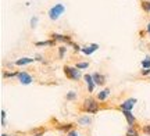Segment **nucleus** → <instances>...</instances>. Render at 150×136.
I'll list each match as a JSON object with an SVG mask.
<instances>
[{"instance_id":"28","label":"nucleus","mask_w":150,"mask_h":136,"mask_svg":"<svg viewBox=\"0 0 150 136\" xmlns=\"http://www.w3.org/2000/svg\"><path fill=\"white\" fill-rule=\"evenodd\" d=\"M147 32L150 33V22H149V24H147Z\"/></svg>"},{"instance_id":"5","label":"nucleus","mask_w":150,"mask_h":136,"mask_svg":"<svg viewBox=\"0 0 150 136\" xmlns=\"http://www.w3.org/2000/svg\"><path fill=\"white\" fill-rule=\"evenodd\" d=\"M135 103H136V99H128L122 104H120V110H122V111H131Z\"/></svg>"},{"instance_id":"20","label":"nucleus","mask_w":150,"mask_h":136,"mask_svg":"<svg viewBox=\"0 0 150 136\" xmlns=\"http://www.w3.org/2000/svg\"><path fill=\"white\" fill-rule=\"evenodd\" d=\"M142 8H143L145 11H150V1L145 0V1L142 3Z\"/></svg>"},{"instance_id":"3","label":"nucleus","mask_w":150,"mask_h":136,"mask_svg":"<svg viewBox=\"0 0 150 136\" xmlns=\"http://www.w3.org/2000/svg\"><path fill=\"white\" fill-rule=\"evenodd\" d=\"M65 11V7L63 4H56V6H53L50 10H49V17H50V20H57L60 16H63V13Z\"/></svg>"},{"instance_id":"21","label":"nucleus","mask_w":150,"mask_h":136,"mask_svg":"<svg viewBox=\"0 0 150 136\" xmlns=\"http://www.w3.org/2000/svg\"><path fill=\"white\" fill-rule=\"evenodd\" d=\"M76 99V93L75 92H68L67 94V100H75Z\"/></svg>"},{"instance_id":"14","label":"nucleus","mask_w":150,"mask_h":136,"mask_svg":"<svg viewBox=\"0 0 150 136\" xmlns=\"http://www.w3.org/2000/svg\"><path fill=\"white\" fill-rule=\"evenodd\" d=\"M127 136H139V133L135 129V126H129L128 131H127Z\"/></svg>"},{"instance_id":"1","label":"nucleus","mask_w":150,"mask_h":136,"mask_svg":"<svg viewBox=\"0 0 150 136\" xmlns=\"http://www.w3.org/2000/svg\"><path fill=\"white\" fill-rule=\"evenodd\" d=\"M81 109L83 110L85 113L96 114L97 111H99V104H97V101L93 97H88V99L83 100V103H82V107H81Z\"/></svg>"},{"instance_id":"9","label":"nucleus","mask_w":150,"mask_h":136,"mask_svg":"<svg viewBox=\"0 0 150 136\" xmlns=\"http://www.w3.org/2000/svg\"><path fill=\"white\" fill-rule=\"evenodd\" d=\"M97 49H99V44L93 43V44H91V46H86V47H83V49H82V51H83L86 56H89V54H92V53H95Z\"/></svg>"},{"instance_id":"15","label":"nucleus","mask_w":150,"mask_h":136,"mask_svg":"<svg viewBox=\"0 0 150 136\" xmlns=\"http://www.w3.org/2000/svg\"><path fill=\"white\" fill-rule=\"evenodd\" d=\"M72 124H64V125H57V129L60 131H71L72 129Z\"/></svg>"},{"instance_id":"6","label":"nucleus","mask_w":150,"mask_h":136,"mask_svg":"<svg viewBox=\"0 0 150 136\" xmlns=\"http://www.w3.org/2000/svg\"><path fill=\"white\" fill-rule=\"evenodd\" d=\"M92 78H93V81H95V85H99V86L104 85V82H106V76L102 75V74H99V72H95V74L92 75Z\"/></svg>"},{"instance_id":"25","label":"nucleus","mask_w":150,"mask_h":136,"mask_svg":"<svg viewBox=\"0 0 150 136\" xmlns=\"http://www.w3.org/2000/svg\"><path fill=\"white\" fill-rule=\"evenodd\" d=\"M36 24H38V17H33L32 20H31V27L35 28L36 27Z\"/></svg>"},{"instance_id":"4","label":"nucleus","mask_w":150,"mask_h":136,"mask_svg":"<svg viewBox=\"0 0 150 136\" xmlns=\"http://www.w3.org/2000/svg\"><path fill=\"white\" fill-rule=\"evenodd\" d=\"M17 78H18V81L21 82L22 85H29V83H32V76L29 75L28 72H25V71H21V72H18Z\"/></svg>"},{"instance_id":"24","label":"nucleus","mask_w":150,"mask_h":136,"mask_svg":"<svg viewBox=\"0 0 150 136\" xmlns=\"http://www.w3.org/2000/svg\"><path fill=\"white\" fill-rule=\"evenodd\" d=\"M65 50H67V49H65V46H63V47H60V49H59V56H60V57H63V56L65 54Z\"/></svg>"},{"instance_id":"16","label":"nucleus","mask_w":150,"mask_h":136,"mask_svg":"<svg viewBox=\"0 0 150 136\" xmlns=\"http://www.w3.org/2000/svg\"><path fill=\"white\" fill-rule=\"evenodd\" d=\"M54 42L56 40H53V39H50V40H46V42H36V46H53Z\"/></svg>"},{"instance_id":"26","label":"nucleus","mask_w":150,"mask_h":136,"mask_svg":"<svg viewBox=\"0 0 150 136\" xmlns=\"http://www.w3.org/2000/svg\"><path fill=\"white\" fill-rule=\"evenodd\" d=\"M150 74V68H146V70L142 71V75H149Z\"/></svg>"},{"instance_id":"11","label":"nucleus","mask_w":150,"mask_h":136,"mask_svg":"<svg viewBox=\"0 0 150 136\" xmlns=\"http://www.w3.org/2000/svg\"><path fill=\"white\" fill-rule=\"evenodd\" d=\"M35 60H32V58H29V57H22V58H20V60L16 61V66H27V64H31V63H33Z\"/></svg>"},{"instance_id":"7","label":"nucleus","mask_w":150,"mask_h":136,"mask_svg":"<svg viewBox=\"0 0 150 136\" xmlns=\"http://www.w3.org/2000/svg\"><path fill=\"white\" fill-rule=\"evenodd\" d=\"M52 38H53V40H60V42H65V43H70V44L72 43L71 38L67 36V35H57V33H53Z\"/></svg>"},{"instance_id":"18","label":"nucleus","mask_w":150,"mask_h":136,"mask_svg":"<svg viewBox=\"0 0 150 136\" xmlns=\"http://www.w3.org/2000/svg\"><path fill=\"white\" fill-rule=\"evenodd\" d=\"M75 67H76L78 70H85V68H88V67H89V63H78Z\"/></svg>"},{"instance_id":"17","label":"nucleus","mask_w":150,"mask_h":136,"mask_svg":"<svg viewBox=\"0 0 150 136\" xmlns=\"http://www.w3.org/2000/svg\"><path fill=\"white\" fill-rule=\"evenodd\" d=\"M142 132H143L145 135L150 136V124H147V125H143V126H142Z\"/></svg>"},{"instance_id":"2","label":"nucleus","mask_w":150,"mask_h":136,"mask_svg":"<svg viewBox=\"0 0 150 136\" xmlns=\"http://www.w3.org/2000/svg\"><path fill=\"white\" fill-rule=\"evenodd\" d=\"M64 74L68 79H74L78 81L81 79V71L76 67H70V66H64Z\"/></svg>"},{"instance_id":"8","label":"nucleus","mask_w":150,"mask_h":136,"mask_svg":"<svg viewBox=\"0 0 150 136\" xmlns=\"http://www.w3.org/2000/svg\"><path fill=\"white\" fill-rule=\"evenodd\" d=\"M122 114H124V117H125V120L128 121L129 126H135V117H134V114H132L131 111H122Z\"/></svg>"},{"instance_id":"27","label":"nucleus","mask_w":150,"mask_h":136,"mask_svg":"<svg viewBox=\"0 0 150 136\" xmlns=\"http://www.w3.org/2000/svg\"><path fill=\"white\" fill-rule=\"evenodd\" d=\"M68 136H79V135H78V133H76V132H75V131H70V133H68Z\"/></svg>"},{"instance_id":"19","label":"nucleus","mask_w":150,"mask_h":136,"mask_svg":"<svg viewBox=\"0 0 150 136\" xmlns=\"http://www.w3.org/2000/svg\"><path fill=\"white\" fill-rule=\"evenodd\" d=\"M142 67H143V70H146V68H150V58L147 57L146 60L142 61Z\"/></svg>"},{"instance_id":"10","label":"nucleus","mask_w":150,"mask_h":136,"mask_svg":"<svg viewBox=\"0 0 150 136\" xmlns=\"http://www.w3.org/2000/svg\"><path fill=\"white\" fill-rule=\"evenodd\" d=\"M85 82H86V85H88V90L93 92V89H95V81H93L92 75H85Z\"/></svg>"},{"instance_id":"29","label":"nucleus","mask_w":150,"mask_h":136,"mask_svg":"<svg viewBox=\"0 0 150 136\" xmlns=\"http://www.w3.org/2000/svg\"><path fill=\"white\" fill-rule=\"evenodd\" d=\"M1 136H7V135H6V133H3V135H1Z\"/></svg>"},{"instance_id":"23","label":"nucleus","mask_w":150,"mask_h":136,"mask_svg":"<svg viewBox=\"0 0 150 136\" xmlns=\"http://www.w3.org/2000/svg\"><path fill=\"white\" fill-rule=\"evenodd\" d=\"M6 111L4 110H1V126H4L6 125Z\"/></svg>"},{"instance_id":"22","label":"nucleus","mask_w":150,"mask_h":136,"mask_svg":"<svg viewBox=\"0 0 150 136\" xmlns=\"http://www.w3.org/2000/svg\"><path fill=\"white\" fill-rule=\"evenodd\" d=\"M35 135L33 136H42L43 133H45V128H39V129H35Z\"/></svg>"},{"instance_id":"12","label":"nucleus","mask_w":150,"mask_h":136,"mask_svg":"<svg viewBox=\"0 0 150 136\" xmlns=\"http://www.w3.org/2000/svg\"><path fill=\"white\" fill-rule=\"evenodd\" d=\"M108 94H110V89H104V90H102V92L97 94V99H99L100 101H104V100L108 97Z\"/></svg>"},{"instance_id":"13","label":"nucleus","mask_w":150,"mask_h":136,"mask_svg":"<svg viewBox=\"0 0 150 136\" xmlns=\"http://www.w3.org/2000/svg\"><path fill=\"white\" fill-rule=\"evenodd\" d=\"M81 125H91L92 124V118L91 117H88V115H83V117H81L79 120H78Z\"/></svg>"}]
</instances>
